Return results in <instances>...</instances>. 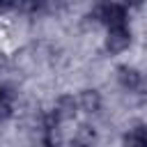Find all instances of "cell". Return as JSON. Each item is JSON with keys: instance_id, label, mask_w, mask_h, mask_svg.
Masks as SVG:
<instances>
[{"instance_id": "obj_1", "label": "cell", "mask_w": 147, "mask_h": 147, "mask_svg": "<svg viewBox=\"0 0 147 147\" xmlns=\"http://www.w3.org/2000/svg\"><path fill=\"white\" fill-rule=\"evenodd\" d=\"M92 16L106 30L115 25H129V7L122 2H101L92 9Z\"/></svg>"}, {"instance_id": "obj_2", "label": "cell", "mask_w": 147, "mask_h": 147, "mask_svg": "<svg viewBox=\"0 0 147 147\" xmlns=\"http://www.w3.org/2000/svg\"><path fill=\"white\" fill-rule=\"evenodd\" d=\"M133 44V32L131 25H115L106 30V39H103V48L108 55H122L124 51H129V46Z\"/></svg>"}, {"instance_id": "obj_3", "label": "cell", "mask_w": 147, "mask_h": 147, "mask_svg": "<svg viewBox=\"0 0 147 147\" xmlns=\"http://www.w3.org/2000/svg\"><path fill=\"white\" fill-rule=\"evenodd\" d=\"M117 83L122 90L131 92V94H142L145 90V76L138 67H131V64H122L117 67Z\"/></svg>"}, {"instance_id": "obj_4", "label": "cell", "mask_w": 147, "mask_h": 147, "mask_svg": "<svg viewBox=\"0 0 147 147\" xmlns=\"http://www.w3.org/2000/svg\"><path fill=\"white\" fill-rule=\"evenodd\" d=\"M76 115H78L76 96H74V94H62V96H57V101H55V106H53V113H51V119H53L55 124H60V122L74 119Z\"/></svg>"}, {"instance_id": "obj_5", "label": "cell", "mask_w": 147, "mask_h": 147, "mask_svg": "<svg viewBox=\"0 0 147 147\" xmlns=\"http://www.w3.org/2000/svg\"><path fill=\"white\" fill-rule=\"evenodd\" d=\"M76 103H78V110H83L87 115H94V113L101 110L103 99H101V92L99 90H90L87 87V90H80L76 94Z\"/></svg>"}, {"instance_id": "obj_6", "label": "cell", "mask_w": 147, "mask_h": 147, "mask_svg": "<svg viewBox=\"0 0 147 147\" xmlns=\"http://www.w3.org/2000/svg\"><path fill=\"white\" fill-rule=\"evenodd\" d=\"M122 147H147V129L142 122L133 124L122 136Z\"/></svg>"}, {"instance_id": "obj_7", "label": "cell", "mask_w": 147, "mask_h": 147, "mask_svg": "<svg viewBox=\"0 0 147 147\" xmlns=\"http://www.w3.org/2000/svg\"><path fill=\"white\" fill-rule=\"evenodd\" d=\"M9 108H11V103H9V94H7V90L0 85V110H2V115H7Z\"/></svg>"}]
</instances>
